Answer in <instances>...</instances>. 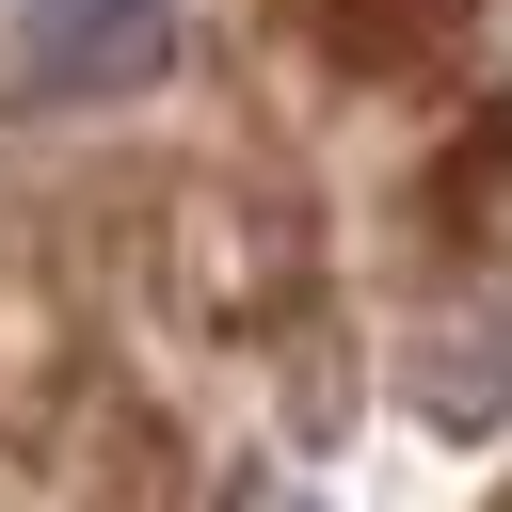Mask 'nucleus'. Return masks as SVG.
<instances>
[{
    "label": "nucleus",
    "mask_w": 512,
    "mask_h": 512,
    "mask_svg": "<svg viewBox=\"0 0 512 512\" xmlns=\"http://www.w3.org/2000/svg\"><path fill=\"white\" fill-rule=\"evenodd\" d=\"M176 64V0H16V80L32 96H128Z\"/></svg>",
    "instance_id": "obj_1"
}]
</instances>
